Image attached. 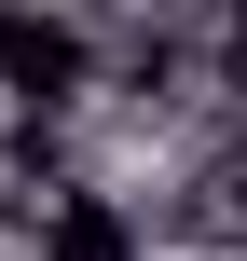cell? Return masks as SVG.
Masks as SVG:
<instances>
[{"label":"cell","instance_id":"cell-1","mask_svg":"<svg viewBox=\"0 0 247 261\" xmlns=\"http://www.w3.org/2000/svg\"><path fill=\"white\" fill-rule=\"evenodd\" d=\"M83 83H96L83 14H69V0H0V96H14V110H69Z\"/></svg>","mask_w":247,"mask_h":261},{"label":"cell","instance_id":"cell-2","mask_svg":"<svg viewBox=\"0 0 247 261\" xmlns=\"http://www.w3.org/2000/svg\"><path fill=\"white\" fill-rule=\"evenodd\" d=\"M41 261H138V220L110 193H55L41 206Z\"/></svg>","mask_w":247,"mask_h":261}]
</instances>
